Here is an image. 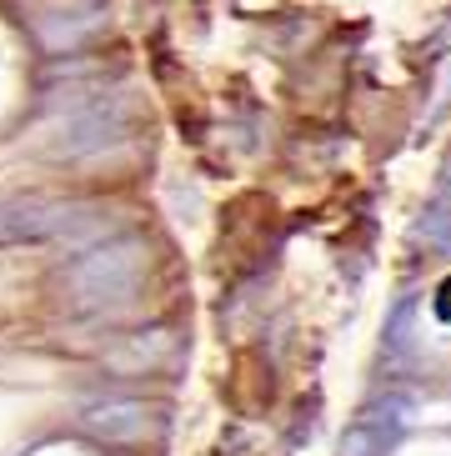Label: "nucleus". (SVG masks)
Returning a JSON list of instances; mask_svg holds the SVG:
<instances>
[{"label": "nucleus", "instance_id": "nucleus-3", "mask_svg": "<svg viewBox=\"0 0 451 456\" xmlns=\"http://www.w3.org/2000/svg\"><path fill=\"white\" fill-rule=\"evenodd\" d=\"M86 211L70 201H40V196H20V201H0V246L11 241H45L61 231H76Z\"/></svg>", "mask_w": 451, "mask_h": 456}, {"label": "nucleus", "instance_id": "nucleus-6", "mask_svg": "<svg viewBox=\"0 0 451 456\" xmlns=\"http://www.w3.org/2000/svg\"><path fill=\"white\" fill-rule=\"evenodd\" d=\"M176 356V336L171 331H135L120 336V346L106 351V371L116 376H156L166 371Z\"/></svg>", "mask_w": 451, "mask_h": 456}, {"label": "nucleus", "instance_id": "nucleus-7", "mask_svg": "<svg viewBox=\"0 0 451 456\" xmlns=\"http://www.w3.org/2000/svg\"><path fill=\"white\" fill-rule=\"evenodd\" d=\"M386 446H391V436H386L381 427H372V421H357V427L341 436L336 456H386Z\"/></svg>", "mask_w": 451, "mask_h": 456}, {"label": "nucleus", "instance_id": "nucleus-5", "mask_svg": "<svg viewBox=\"0 0 451 456\" xmlns=\"http://www.w3.org/2000/svg\"><path fill=\"white\" fill-rule=\"evenodd\" d=\"M80 427L101 436V442H116V446H131V442H146L151 431V406L146 402H95L80 411Z\"/></svg>", "mask_w": 451, "mask_h": 456}, {"label": "nucleus", "instance_id": "nucleus-1", "mask_svg": "<svg viewBox=\"0 0 451 456\" xmlns=\"http://www.w3.org/2000/svg\"><path fill=\"white\" fill-rule=\"evenodd\" d=\"M141 276H146V241L141 236H116V241L80 251L61 276V291H66L70 311H111L131 301Z\"/></svg>", "mask_w": 451, "mask_h": 456}, {"label": "nucleus", "instance_id": "nucleus-4", "mask_svg": "<svg viewBox=\"0 0 451 456\" xmlns=\"http://www.w3.org/2000/svg\"><path fill=\"white\" fill-rule=\"evenodd\" d=\"M95 30H106V0H80V5H70V11L36 15V41L45 45L51 55L86 45Z\"/></svg>", "mask_w": 451, "mask_h": 456}, {"label": "nucleus", "instance_id": "nucleus-8", "mask_svg": "<svg viewBox=\"0 0 451 456\" xmlns=\"http://www.w3.org/2000/svg\"><path fill=\"white\" fill-rule=\"evenodd\" d=\"M426 241H437L441 251L451 256V211H437V216H426Z\"/></svg>", "mask_w": 451, "mask_h": 456}, {"label": "nucleus", "instance_id": "nucleus-2", "mask_svg": "<svg viewBox=\"0 0 451 456\" xmlns=\"http://www.w3.org/2000/svg\"><path fill=\"white\" fill-rule=\"evenodd\" d=\"M135 126H141V106H135L131 95H106V101H95L86 116H76V121L66 126V135L51 146V156H55V161H80V156H95V151L131 141Z\"/></svg>", "mask_w": 451, "mask_h": 456}, {"label": "nucleus", "instance_id": "nucleus-9", "mask_svg": "<svg viewBox=\"0 0 451 456\" xmlns=\"http://www.w3.org/2000/svg\"><path fill=\"white\" fill-rule=\"evenodd\" d=\"M437 311H441V316H451V281L441 286V301H437Z\"/></svg>", "mask_w": 451, "mask_h": 456}]
</instances>
